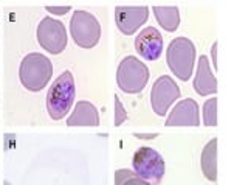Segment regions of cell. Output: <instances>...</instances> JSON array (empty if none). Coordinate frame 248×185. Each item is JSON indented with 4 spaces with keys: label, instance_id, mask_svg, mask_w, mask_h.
<instances>
[{
    "label": "cell",
    "instance_id": "cell-5",
    "mask_svg": "<svg viewBox=\"0 0 248 185\" xmlns=\"http://www.w3.org/2000/svg\"><path fill=\"white\" fill-rule=\"evenodd\" d=\"M70 33L81 49H93L101 39V24L89 11L78 10L70 19Z\"/></svg>",
    "mask_w": 248,
    "mask_h": 185
},
{
    "label": "cell",
    "instance_id": "cell-15",
    "mask_svg": "<svg viewBox=\"0 0 248 185\" xmlns=\"http://www.w3.org/2000/svg\"><path fill=\"white\" fill-rule=\"evenodd\" d=\"M155 19L165 32L172 33L180 25V13L177 6H154Z\"/></svg>",
    "mask_w": 248,
    "mask_h": 185
},
{
    "label": "cell",
    "instance_id": "cell-1",
    "mask_svg": "<svg viewBox=\"0 0 248 185\" xmlns=\"http://www.w3.org/2000/svg\"><path fill=\"white\" fill-rule=\"evenodd\" d=\"M76 95L75 78L70 70H65L51 84L46 94V112L53 120H62L73 106Z\"/></svg>",
    "mask_w": 248,
    "mask_h": 185
},
{
    "label": "cell",
    "instance_id": "cell-7",
    "mask_svg": "<svg viewBox=\"0 0 248 185\" xmlns=\"http://www.w3.org/2000/svg\"><path fill=\"white\" fill-rule=\"evenodd\" d=\"M39 45L51 55H59L67 47V30L64 22L53 17H44L37 27Z\"/></svg>",
    "mask_w": 248,
    "mask_h": 185
},
{
    "label": "cell",
    "instance_id": "cell-14",
    "mask_svg": "<svg viewBox=\"0 0 248 185\" xmlns=\"http://www.w3.org/2000/svg\"><path fill=\"white\" fill-rule=\"evenodd\" d=\"M200 168L208 181L216 182L217 179V138L209 140L200 156Z\"/></svg>",
    "mask_w": 248,
    "mask_h": 185
},
{
    "label": "cell",
    "instance_id": "cell-9",
    "mask_svg": "<svg viewBox=\"0 0 248 185\" xmlns=\"http://www.w3.org/2000/svg\"><path fill=\"white\" fill-rule=\"evenodd\" d=\"M149 17L147 6H116L115 22L123 34H134Z\"/></svg>",
    "mask_w": 248,
    "mask_h": 185
},
{
    "label": "cell",
    "instance_id": "cell-11",
    "mask_svg": "<svg viewBox=\"0 0 248 185\" xmlns=\"http://www.w3.org/2000/svg\"><path fill=\"white\" fill-rule=\"evenodd\" d=\"M200 115L196 100L186 98L177 103L166 120V126H199Z\"/></svg>",
    "mask_w": 248,
    "mask_h": 185
},
{
    "label": "cell",
    "instance_id": "cell-4",
    "mask_svg": "<svg viewBox=\"0 0 248 185\" xmlns=\"http://www.w3.org/2000/svg\"><path fill=\"white\" fill-rule=\"evenodd\" d=\"M149 68L137 56H126L116 72V83L124 94H140L149 81Z\"/></svg>",
    "mask_w": 248,
    "mask_h": 185
},
{
    "label": "cell",
    "instance_id": "cell-16",
    "mask_svg": "<svg viewBox=\"0 0 248 185\" xmlns=\"http://www.w3.org/2000/svg\"><path fill=\"white\" fill-rule=\"evenodd\" d=\"M115 185H151L130 169H118L115 173Z\"/></svg>",
    "mask_w": 248,
    "mask_h": 185
},
{
    "label": "cell",
    "instance_id": "cell-17",
    "mask_svg": "<svg viewBox=\"0 0 248 185\" xmlns=\"http://www.w3.org/2000/svg\"><path fill=\"white\" fill-rule=\"evenodd\" d=\"M203 123L206 126L217 125V98L213 97L203 104Z\"/></svg>",
    "mask_w": 248,
    "mask_h": 185
},
{
    "label": "cell",
    "instance_id": "cell-6",
    "mask_svg": "<svg viewBox=\"0 0 248 185\" xmlns=\"http://www.w3.org/2000/svg\"><path fill=\"white\" fill-rule=\"evenodd\" d=\"M134 173L140 176L151 185H160L165 176V160L160 154L149 148V146H141L134 154Z\"/></svg>",
    "mask_w": 248,
    "mask_h": 185
},
{
    "label": "cell",
    "instance_id": "cell-8",
    "mask_svg": "<svg viewBox=\"0 0 248 185\" xmlns=\"http://www.w3.org/2000/svg\"><path fill=\"white\" fill-rule=\"evenodd\" d=\"M180 87L174 81L172 76L163 75L157 81L154 83L152 90H151V106L154 112L165 117L168 109L175 103V100L180 98Z\"/></svg>",
    "mask_w": 248,
    "mask_h": 185
},
{
    "label": "cell",
    "instance_id": "cell-20",
    "mask_svg": "<svg viewBox=\"0 0 248 185\" xmlns=\"http://www.w3.org/2000/svg\"><path fill=\"white\" fill-rule=\"evenodd\" d=\"M211 53H213V61H214V67H217V61H216V55H217V42L213 45V50H211Z\"/></svg>",
    "mask_w": 248,
    "mask_h": 185
},
{
    "label": "cell",
    "instance_id": "cell-12",
    "mask_svg": "<svg viewBox=\"0 0 248 185\" xmlns=\"http://www.w3.org/2000/svg\"><path fill=\"white\" fill-rule=\"evenodd\" d=\"M194 89L199 95H213L217 92V80L211 72L208 58L203 55L199 59L197 73L194 78Z\"/></svg>",
    "mask_w": 248,
    "mask_h": 185
},
{
    "label": "cell",
    "instance_id": "cell-3",
    "mask_svg": "<svg viewBox=\"0 0 248 185\" xmlns=\"http://www.w3.org/2000/svg\"><path fill=\"white\" fill-rule=\"evenodd\" d=\"M166 63L178 80L188 81L192 76L194 63H196V47L192 41L183 36L170 41L166 50Z\"/></svg>",
    "mask_w": 248,
    "mask_h": 185
},
{
    "label": "cell",
    "instance_id": "cell-19",
    "mask_svg": "<svg viewBox=\"0 0 248 185\" xmlns=\"http://www.w3.org/2000/svg\"><path fill=\"white\" fill-rule=\"evenodd\" d=\"M45 10L50 11L51 14H59V16H61V14L68 13L72 8H70V6H59V8H58V6H45Z\"/></svg>",
    "mask_w": 248,
    "mask_h": 185
},
{
    "label": "cell",
    "instance_id": "cell-2",
    "mask_svg": "<svg viewBox=\"0 0 248 185\" xmlns=\"http://www.w3.org/2000/svg\"><path fill=\"white\" fill-rule=\"evenodd\" d=\"M53 75L51 61L42 53H28L19 67V78L22 86L30 92H41L50 83Z\"/></svg>",
    "mask_w": 248,
    "mask_h": 185
},
{
    "label": "cell",
    "instance_id": "cell-13",
    "mask_svg": "<svg viewBox=\"0 0 248 185\" xmlns=\"http://www.w3.org/2000/svg\"><path fill=\"white\" fill-rule=\"evenodd\" d=\"M68 126H98L99 114L98 109L90 101H78L72 115L67 118Z\"/></svg>",
    "mask_w": 248,
    "mask_h": 185
},
{
    "label": "cell",
    "instance_id": "cell-21",
    "mask_svg": "<svg viewBox=\"0 0 248 185\" xmlns=\"http://www.w3.org/2000/svg\"><path fill=\"white\" fill-rule=\"evenodd\" d=\"M3 185H11V184H10V182H8V181H5V182H3Z\"/></svg>",
    "mask_w": 248,
    "mask_h": 185
},
{
    "label": "cell",
    "instance_id": "cell-10",
    "mask_svg": "<svg viewBox=\"0 0 248 185\" xmlns=\"http://www.w3.org/2000/svg\"><path fill=\"white\" fill-rule=\"evenodd\" d=\"M135 50L147 61H157L163 53V36L157 28L147 27L135 39Z\"/></svg>",
    "mask_w": 248,
    "mask_h": 185
},
{
    "label": "cell",
    "instance_id": "cell-18",
    "mask_svg": "<svg viewBox=\"0 0 248 185\" xmlns=\"http://www.w3.org/2000/svg\"><path fill=\"white\" fill-rule=\"evenodd\" d=\"M113 101H115V126H120V125H123L124 121H126L127 112L123 107L118 95H113Z\"/></svg>",
    "mask_w": 248,
    "mask_h": 185
}]
</instances>
